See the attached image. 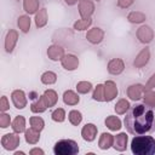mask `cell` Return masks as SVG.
Wrapping results in <instances>:
<instances>
[{"label": "cell", "mask_w": 155, "mask_h": 155, "mask_svg": "<svg viewBox=\"0 0 155 155\" xmlns=\"http://www.w3.org/2000/svg\"><path fill=\"white\" fill-rule=\"evenodd\" d=\"M24 138H25V142L27 143H29V144H36L40 140V132L36 131V130H34L33 127H30L29 130H25Z\"/></svg>", "instance_id": "26"}, {"label": "cell", "mask_w": 155, "mask_h": 155, "mask_svg": "<svg viewBox=\"0 0 155 155\" xmlns=\"http://www.w3.org/2000/svg\"><path fill=\"white\" fill-rule=\"evenodd\" d=\"M47 19H48L47 8H45V7L40 8V10L35 13V19H34L36 28H44V27L47 24Z\"/></svg>", "instance_id": "20"}, {"label": "cell", "mask_w": 155, "mask_h": 155, "mask_svg": "<svg viewBox=\"0 0 155 155\" xmlns=\"http://www.w3.org/2000/svg\"><path fill=\"white\" fill-rule=\"evenodd\" d=\"M56 155H75L79 153V145L73 139H61L53 145Z\"/></svg>", "instance_id": "3"}, {"label": "cell", "mask_w": 155, "mask_h": 155, "mask_svg": "<svg viewBox=\"0 0 155 155\" xmlns=\"http://www.w3.org/2000/svg\"><path fill=\"white\" fill-rule=\"evenodd\" d=\"M104 124H105V126H107L110 131H119V130L122 127V126H121V120H120L117 116H115V115H109V116H107Z\"/></svg>", "instance_id": "24"}, {"label": "cell", "mask_w": 155, "mask_h": 155, "mask_svg": "<svg viewBox=\"0 0 155 155\" xmlns=\"http://www.w3.org/2000/svg\"><path fill=\"white\" fill-rule=\"evenodd\" d=\"M127 142H128V137L126 133L121 132L119 134H116L114 137V149L117 150V151H125L126 148H127Z\"/></svg>", "instance_id": "17"}, {"label": "cell", "mask_w": 155, "mask_h": 155, "mask_svg": "<svg viewBox=\"0 0 155 155\" xmlns=\"http://www.w3.org/2000/svg\"><path fill=\"white\" fill-rule=\"evenodd\" d=\"M18 41V33L17 30L15 29H10L6 34V38H5V51L7 53H12L15 47H16V44Z\"/></svg>", "instance_id": "11"}, {"label": "cell", "mask_w": 155, "mask_h": 155, "mask_svg": "<svg viewBox=\"0 0 155 155\" xmlns=\"http://www.w3.org/2000/svg\"><path fill=\"white\" fill-rule=\"evenodd\" d=\"M41 97L44 98V101H45V103H46L47 108L54 107V105H56V103H57V101H58V94H57V92H56L54 90H52V88L45 90V92L42 93V96H41Z\"/></svg>", "instance_id": "19"}, {"label": "cell", "mask_w": 155, "mask_h": 155, "mask_svg": "<svg viewBox=\"0 0 155 155\" xmlns=\"http://www.w3.org/2000/svg\"><path fill=\"white\" fill-rule=\"evenodd\" d=\"M68 119H69V122L73 125V126H79L82 121V114L79 111V110H70L69 114H68Z\"/></svg>", "instance_id": "33"}, {"label": "cell", "mask_w": 155, "mask_h": 155, "mask_svg": "<svg viewBox=\"0 0 155 155\" xmlns=\"http://www.w3.org/2000/svg\"><path fill=\"white\" fill-rule=\"evenodd\" d=\"M131 108L130 105V102L125 98H121L116 102L114 109H115V113L119 114V115H122V114H126V111H128V109Z\"/></svg>", "instance_id": "29"}, {"label": "cell", "mask_w": 155, "mask_h": 155, "mask_svg": "<svg viewBox=\"0 0 155 155\" xmlns=\"http://www.w3.org/2000/svg\"><path fill=\"white\" fill-rule=\"evenodd\" d=\"M8 109H10L8 99H7V97H6V96H2V97H1V99H0V110L4 113V111H6V110H8Z\"/></svg>", "instance_id": "40"}, {"label": "cell", "mask_w": 155, "mask_h": 155, "mask_svg": "<svg viewBox=\"0 0 155 155\" xmlns=\"http://www.w3.org/2000/svg\"><path fill=\"white\" fill-rule=\"evenodd\" d=\"M30 23H31V21H30V17L28 15H22L17 18V25L21 29L22 33H28L29 31Z\"/></svg>", "instance_id": "27"}, {"label": "cell", "mask_w": 155, "mask_h": 155, "mask_svg": "<svg viewBox=\"0 0 155 155\" xmlns=\"http://www.w3.org/2000/svg\"><path fill=\"white\" fill-rule=\"evenodd\" d=\"M18 133H6L1 137V145L5 150H15L19 143H21V138L19 136H17Z\"/></svg>", "instance_id": "5"}, {"label": "cell", "mask_w": 155, "mask_h": 155, "mask_svg": "<svg viewBox=\"0 0 155 155\" xmlns=\"http://www.w3.org/2000/svg\"><path fill=\"white\" fill-rule=\"evenodd\" d=\"M29 154H30V155H44L45 151H44L42 149H40V148H33V149L29 151Z\"/></svg>", "instance_id": "42"}, {"label": "cell", "mask_w": 155, "mask_h": 155, "mask_svg": "<svg viewBox=\"0 0 155 155\" xmlns=\"http://www.w3.org/2000/svg\"><path fill=\"white\" fill-rule=\"evenodd\" d=\"M11 127H12L13 132H16L18 134L22 133V132H25V119H24V116L17 115L15 117V120L12 121Z\"/></svg>", "instance_id": "22"}, {"label": "cell", "mask_w": 155, "mask_h": 155, "mask_svg": "<svg viewBox=\"0 0 155 155\" xmlns=\"http://www.w3.org/2000/svg\"><path fill=\"white\" fill-rule=\"evenodd\" d=\"M63 102L67 105H76L80 102V97L76 92H74L73 90H67L63 93Z\"/></svg>", "instance_id": "21"}, {"label": "cell", "mask_w": 155, "mask_h": 155, "mask_svg": "<svg viewBox=\"0 0 155 155\" xmlns=\"http://www.w3.org/2000/svg\"><path fill=\"white\" fill-rule=\"evenodd\" d=\"M128 133L133 136L149 134L155 132V114L145 104H136L128 109L124 120Z\"/></svg>", "instance_id": "1"}, {"label": "cell", "mask_w": 155, "mask_h": 155, "mask_svg": "<svg viewBox=\"0 0 155 155\" xmlns=\"http://www.w3.org/2000/svg\"><path fill=\"white\" fill-rule=\"evenodd\" d=\"M155 87V73L149 78L148 82L144 85V91H148V90H153Z\"/></svg>", "instance_id": "41"}, {"label": "cell", "mask_w": 155, "mask_h": 155, "mask_svg": "<svg viewBox=\"0 0 155 155\" xmlns=\"http://www.w3.org/2000/svg\"><path fill=\"white\" fill-rule=\"evenodd\" d=\"M91 24H92V19L91 18H81V19H78L73 24V28L75 30H78V31H82V30H86Z\"/></svg>", "instance_id": "31"}, {"label": "cell", "mask_w": 155, "mask_h": 155, "mask_svg": "<svg viewBox=\"0 0 155 155\" xmlns=\"http://www.w3.org/2000/svg\"><path fill=\"white\" fill-rule=\"evenodd\" d=\"M133 2H134V0H117L116 4H117V7L125 10V8L131 7V6L133 5Z\"/></svg>", "instance_id": "39"}, {"label": "cell", "mask_w": 155, "mask_h": 155, "mask_svg": "<svg viewBox=\"0 0 155 155\" xmlns=\"http://www.w3.org/2000/svg\"><path fill=\"white\" fill-rule=\"evenodd\" d=\"M64 48L61 46V45H51L48 46L47 48V57L51 59V61H61L64 56Z\"/></svg>", "instance_id": "16"}, {"label": "cell", "mask_w": 155, "mask_h": 155, "mask_svg": "<svg viewBox=\"0 0 155 155\" xmlns=\"http://www.w3.org/2000/svg\"><path fill=\"white\" fill-rule=\"evenodd\" d=\"M149 59H150V50H149V47H144L136 56V58L133 61V67L134 68H138V69L139 68H143L144 65L148 64Z\"/></svg>", "instance_id": "13"}, {"label": "cell", "mask_w": 155, "mask_h": 155, "mask_svg": "<svg viewBox=\"0 0 155 155\" xmlns=\"http://www.w3.org/2000/svg\"><path fill=\"white\" fill-rule=\"evenodd\" d=\"M92 98L97 102H105V97H104V84H98L92 93Z\"/></svg>", "instance_id": "32"}, {"label": "cell", "mask_w": 155, "mask_h": 155, "mask_svg": "<svg viewBox=\"0 0 155 155\" xmlns=\"http://www.w3.org/2000/svg\"><path fill=\"white\" fill-rule=\"evenodd\" d=\"M29 122H30V126L34 130L39 131V132H41L44 130V127H45V121L40 116H31L29 119Z\"/></svg>", "instance_id": "35"}, {"label": "cell", "mask_w": 155, "mask_h": 155, "mask_svg": "<svg viewBox=\"0 0 155 155\" xmlns=\"http://www.w3.org/2000/svg\"><path fill=\"white\" fill-rule=\"evenodd\" d=\"M10 124H11V117H10V115L4 111V113L0 115V126H1V128H7V127L10 126Z\"/></svg>", "instance_id": "38"}, {"label": "cell", "mask_w": 155, "mask_h": 155, "mask_svg": "<svg viewBox=\"0 0 155 155\" xmlns=\"http://www.w3.org/2000/svg\"><path fill=\"white\" fill-rule=\"evenodd\" d=\"M143 101H144V104L145 105H148L150 108H154L155 107V91H153V90L144 91Z\"/></svg>", "instance_id": "34"}, {"label": "cell", "mask_w": 155, "mask_h": 155, "mask_svg": "<svg viewBox=\"0 0 155 155\" xmlns=\"http://www.w3.org/2000/svg\"><path fill=\"white\" fill-rule=\"evenodd\" d=\"M61 64H62V67L65 70L73 71V70L78 69V67H79V58L75 54L68 53V54H64L63 56V58L61 59Z\"/></svg>", "instance_id": "9"}, {"label": "cell", "mask_w": 155, "mask_h": 155, "mask_svg": "<svg viewBox=\"0 0 155 155\" xmlns=\"http://www.w3.org/2000/svg\"><path fill=\"white\" fill-rule=\"evenodd\" d=\"M97 132H98L97 126H96L94 124L88 122V124H86V125L82 127V130H81V136H82L84 140H86V142H93V140L96 139V137H97Z\"/></svg>", "instance_id": "14"}, {"label": "cell", "mask_w": 155, "mask_h": 155, "mask_svg": "<svg viewBox=\"0 0 155 155\" xmlns=\"http://www.w3.org/2000/svg\"><path fill=\"white\" fill-rule=\"evenodd\" d=\"M86 39L90 44L92 45H98L103 41L104 39V30L99 27H94V28H91L87 33H86Z\"/></svg>", "instance_id": "7"}, {"label": "cell", "mask_w": 155, "mask_h": 155, "mask_svg": "<svg viewBox=\"0 0 155 155\" xmlns=\"http://www.w3.org/2000/svg\"><path fill=\"white\" fill-rule=\"evenodd\" d=\"M79 13L81 18H91V16L94 13V2L92 0H80L79 1Z\"/></svg>", "instance_id": "6"}, {"label": "cell", "mask_w": 155, "mask_h": 155, "mask_svg": "<svg viewBox=\"0 0 155 155\" xmlns=\"http://www.w3.org/2000/svg\"><path fill=\"white\" fill-rule=\"evenodd\" d=\"M11 99H12V103H13L15 108H17V109H24L27 107L28 101H27V96H25L23 90H15V91H12Z\"/></svg>", "instance_id": "8"}, {"label": "cell", "mask_w": 155, "mask_h": 155, "mask_svg": "<svg viewBox=\"0 0 155 155\" xmlns=\"http://www.w3.org/2000/svg\"><path fill=\"white\" fill-rule=\"evenodd\" d=\"M78 1H80V0H64V2L67 5H69V6H73V5L78 4Z\"/></svg>", "instance_id": "43"}, {"label": "cell", "mask_w": 155, "mask_h": 155, "mask_svg": "<svg viewBox=\"0 0 155 155\" xmlns=\"http://www.w3.org/2000/svg\"><path fill=\"white\" fill-rule=\"evenodd\" d=\"M15 155H24V153L23 151H16Z\"/></svg>", "instance_id": "44"}, {"label": "cell", "mask_w": 155, "mask_h": 155, "mask_svg": "<svg viewBox=\"0 0 155 155\" xmlns=\"http://www.w3.org/2000/svg\"><path fill=\"white\" fill-rule=\"evenodd\" d=\"M117 86L113 80H107L104 82V97L105 102H111L117 96Z\"/></svg>", "instance_id": "15"}, {"label": "cell", "mask_w": 155, "mask_h": 155, "mask_svg": "<svg viewBox=\"0 0 155 155\" xmlns=\"http://www.w3.org/2000/svg\"><path fill=\"white\" fill-rule=\"evenodd\" d=\"M51 117L56 122H63L65 120V110L63 108H57V109H54L52 111Z\"/></svg>", "instance_id": "37"}, {"label": "cell", "mask_w": 155, "mask_h": 155, "mask_svg": "<svg viewBox=\"0 0 155 155\" xmlns=\"http://www.w3.org/2000/svg\"><path fill=\"white\" fill-rule=\"evenodd\" d=\"M92 90V84L90 81H80L76 84V91L78 93L86 94Z\"/></svg>", "instance_id": "36"}, {"label": "cell", "mask_w": 155, "mask_h": 155, "mask_svg": "<svg viewBox=\"0 0 155 155\" xmlns=\"http://www.w3.org/2000/svg\"><path fill=\"white\" fill-rule=\"evenodd\" d=\"M39 6H40L39 0H23V10L28 15L36 13L39 11Z\"/></svg>", "instance_id": "25"}, {"label": "cell", "mask_w": 155, "mask_h": 155, "mask_svg": "<svg viewBox=\"0 0 155 155\" xmlns=\"http://www.w3.org/2000/svg\"><path fill=\"white\" fill-rule=\"evenodd\" d=\"M126 93L131 101H139L140 98H143V94H144V85H142V84L130 85L127 87Z\"/></svg>", "instance_id": "10"}, {"label": "cell", "mask_w": 155, "mask_h": 155, "mask_svg": "<svg viewBox=\"0 0 155 155\" xmlns=\"http://www.w3.org/2000/svg\"><path fill=\"white\" fill-rule=\"evenodd\" d=\"M136 36L138 39V41L140 44H144V45H148L150 44L153 40H154V36H155V33L154 30L151 29V27L149 25H140L137 31H136Z\"/></svg>", "instance_id": "4"}, {"label": "cell", "mask_w": 155, "mask_h": 155, "mask_svg": "<svg viewBox=\"0 0 155 155\" xmlns=\"http://www.w3.org/2000/svg\"><path fill=\"white\" fill-rule=\"evenodd\" d=\"M131 151L136 155L155 154V138L151 136H136L131 142Z\"/></svg>", "instance_id": "2"}, {"label": "cell", "mask_w": 155, "mask_h": 155, "mask_svg": "<svg viewBox=\"0 0 155 155\" xmlns=\"http://www.w3.org/2000/svg\"><path fill=\"white\" fill-rule=\"evenodd\" d=\"M108 73L111 75H120L125 70V63L121 58H113L108 62Z\"/></svg>", "instance_id": "12"}, {"label": "cell", "mask_w": 155, "mask_h": 155, "mask_svg": "<svg viewBox=\"0 0 155 155\" xmlns=\"http://www.w3.org/2000/svg\"><path fill=\"white\" fill-rule=\"evenodd\" d=\"M46 109H47V105H46V103H45V101H44V98H42L41 96L38 97V98L30 104V110H31L33 113H44Z\"/></svg>", "instance_id": "28"}, {"label": "cell", "mask_w": 155, "mask_h": 155, "mask_svg": "<svg viewBox=\"0 0 155 155\" xmlns=\"http://www.w3.org/2000/svg\"><path fill=\"white\" fill-rule=\"evenodd\" d=\"M40 80H41V82L44 85H53L57 81V74L53 73V71H51V70H47V71H45L41 75Z\"/></svg>", "instance_id": "30"}, {"label": "cell", "mask_w": 155, "mask_h": 155, "mask_svg": "<svg viewBox=\"0 0 155 155\" xmlns=\"http://www.w3.org/2000/svg\"><path fill=\"white\" fill-rule=\"evenodd\" d=\"M145 19H147V15L140 11H132L127 15V21L133 24H140L145 22Z\"/></svg>", "instance_id": "23"}, {"label": "cell", "mask_w": 155, "mask_h": 155, "mask_svg": "<svg viewBox=\"0 0 155 155\" xmlns=\"http://www.w3.org/2000/svg\"><path fill=\"white\" fill-rule=\"evenodd\" d=\"M114 144V136L108 133V132H103L98 139V147L102 150H108L110 147H113Z\"/></svg>", "instance_id": "18"}, {"label": "cell", "mask_w": 155, "mask_h": 155, "mask_svg": "<svg viewBox=\"0 0 155 155\" xmlns=\"http://www.w3.org/2000/svg\"><path fill=\"white\" fill-rule=\"evenodd\" d=\"M94 1H97V2H98V1H101V0H94Z\"/></svg>", "instance_id": "45"}]
</instances>
